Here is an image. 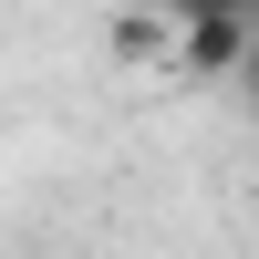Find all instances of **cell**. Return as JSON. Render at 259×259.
<instances>
[{
  "label": "cell",
  "instance_id": "obj_1",
  "mask_svg": "<svg viewBox=\"0 0 259 259\" xmlns=\"http://www.w3.org/2000/svg\"><path fill=\"white\" fill-rule=\"evenodd\" d=\"M249 21H259V11H239V0H218V11L177 21V52H166V62H177L187 83H228V73H239V52H249Z\"/></svg>",
  "mask_w": 259,
  "mask_h": 259
},
{
  "label": "cell",
  "instance_id": "obj_2",
  "mask_svg": "<svg viewBox=\"0 0 259 259\" xmlns=\"http://www.w3.org/2000/svg\"><path fill=\"white\" fill-rule=\"evenodd\" d=\"M166 52H177V21H166L156 0H145V11H124V21H114V62H166Z\"/></svg>",
  "mask_w": 259,
  "mask_h": 259
},
{
  "label": "cell",
  "instance_id": "obj_3",
  "mask_svg": "<svg viewBox=\"0 0 259 259\" xmlns=\"http://www.w3.org/2000/svg\"><path fill=\"white\" fill-rule=\"evenodd\" d=\"M228 94H239V104H259V21H249V52H239V73H228Z\"/></svg>",
  "mask_w": 259,
  "mask_h": 259
},
{
  "label": "cell",
  "instance_id": "obj_4",
  "mask_svg": "<svg viewBox=\"0 0 259 259\" xmlns=\"http://www.w3.org/2000/svg\"><path fill=\"white\" fill-rule=\"evenodd\" d=\"M156 11H166V21H197V11H218V0H156Z\"/></svg>",
  "mask_w": 259,
  "mask_h": 259
},
{
  "label": "cell",
  "instance_id": "obj_5",
  "mask_svg": "<svg viewBox=\"0 0 259 259\" xmlns=\"http://www.w3.org/2000/svg\"><path fill=\"white\" fill-rule=\"evenodd\" d=\"M239 11H249V0H239Z\"/></svg>",
  "mask_w": 259,
  "mask_h": 259
},
{
  "label": "cell",
  "instance_id": "obj_6",
  "mask_svg": "<svg viewBox=\"0 0 259 259\" xmlns=\"http://www.w3.org/2000/svg\"><path fill=\"white\" fill-rule=\"evenodd\" d=\"M249 11H259V0H249Z\"/></svg>",
  "mask_w": 259,
  "mask_h": 259
}]
</instances>
